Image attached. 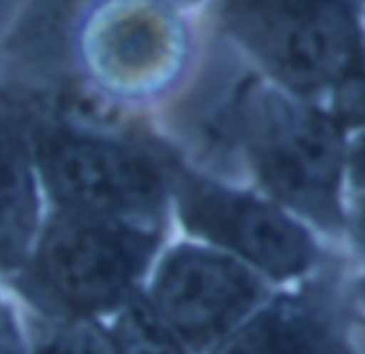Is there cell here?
<instances>
[{"instance_id":"obj_5","label":"cell","mask_w":365,"mask_h":354,"mask_svg":"<svg viewBox=\"0 0 365 354\" xmlns=\"http://www.w3.org/2000/svg\"><path fill=\"white\" fill-rule=\"evenodd\" d=\"M173 190L186 229L222 246L267 278H299L319 261L312 235L278 205L173 167Z\"/></svg>"},{"instance_id":"obj_16","label":"cell","mask_w":365,"mask_h":354,"mask_svg":"<svg viewBox=\"0 0 365 354\" xmlns=\"http://www.w3.org/2000/svg\"><path fill=\"white\" fill-rule=\"evenodd\" d=\"M357 293H359V297L364 299L365 303V278H361V280L357 282Z\"/></svg>"},{"instance_id":"obj_3","label":"cell","mask_w":365,"mask_h":354,"mask_svg":"<svg viewBox=\"0 0 365 354\" xmlns=\"http://www.w3.org/2000/svg\"><path fill=\"white\" fill-rule=\"evenodd\" d=\"M158 244V229L120 220L64 214L38 246V293L71 316L109 312L128 301Z\"/></svg>"},{"instance_id":"obj_15","label":"cell","mask_w":365,"mask_h":354,"mask_svg":"<svg viewBox=\"0 0 365 354\" xmlns=\"http://www.w3.org/2000/svg\"><path fill=\"white\" fill-rule=\"evenodd\" d=\"M21 353V348H19V344L15 342V338L11 335V333H4L2 338H0V354H19Z\"/></svg>"},{"instance_id":"obj_4","label":"cell","mask_w":365,"mask_h":354,"mask_svg":"<svg viewBox=\"0 0 365 354\" xmlns=\"http://www.w3.org/2000/svg\"><path fill=\"white\" fill-rule=\"evenodd\" d=\"M38 167L68 214L158 229L165 179L141 154L88 135L51 132L38 141Z\"/></svg>"},{"instance_id":"obj_2","label":"cell","mask_w":365,"mask_h":354,"mask_svg":"<svg viewBox=\"0 0 365 354\" xmlns=\"http://www.w3.org/2000/svg\"><path fill=\"white\" fill-rule=\"evenodd\" d=\"M222 24L287 94L310 103L336 88L365 38L355 2H231Z\"/></svg>"},{"instance_id":"obj_11","label":"cell","mask_w":365,"mask_h":354,"mask_svg":"<svg viewBox=\"0 0 365 354\" xmlns=\"http://www.w3.org/2000/svg\"><path fill=\"white\" fill-rule=\"evenodd\" d=\"M19 354H113L109 342H103L96 331L77 325H45L32 335L28 350Z\"/></svg>"},{"instance_id":"obj_14","label":"cell","mask_w":365,"mask_h":354,"mask_svg":"<svg viewBox=\"0 0 365 354\" xmlns=\"http://www.w3.org/2000/svg\"><path fill=\"white\" fill-rule=\"evenodd\" d=\"M346 229L351 231L357 250L365 256V197L355 201L351 216H346Z\"/></svg>"},{"instance_id":"obj_10","label":"cell","mask_w":365,"mask_h":354,"mask_svg":"<svg viewBox=\"0 0 365 354\" xmlns=\"http://www.w3.org/2000/svg\"><path fill=\"white\" fill-rule=\"evenodd\" d=\"M113 354H188L148 301L133 299L109 333Z\"/></svg>"},{"instance_id":"obj_1","label":"cell","mask_w":365,"mask_h":354,"mask_svg":"<svg viewBox=\"0 0 365 354\" xmlns=\"http://www.w3.org/2000/svg\"><path fill=\"white\" fill-rule=\"evenodd\" d=\"M227 128L278 203L327 233L346 229L340 201L346 130L329 111L252 77L237 88Z\"/></svg>"},{"instance_id":"obj_6","label":"cell","mask_w":365,"mask_h":354,"mask_svg":"<svg viewBox=\"0 0 365 354\" xmlns=\"http://www.w3.org/2000/svg\"><path fill=\"white\" fill-rule=\"evenodd\" d=\"M267 303V288L240 261L214 250L180 246L160 265L152 308L190 350L205 353L227 340Z\"/></svg>"},{"instance_id":"obj_8","label":"cell","mask_w":365,"mask_h":354,"mask_svg":"<svg viewBox=\"0 0 365 354\" xmlns=\"http://www.w3.org/2000/svg\"><path fill=\"white\" fill-rule=\"evenodd\" d=\"M212 354H365L353 344L351 318L327 280L269 299Z\"/></svg>"},{"instance_id":"obj_13","label":"cell","mask_w":365,"mask_h":354,"mask_svg":"<svg viewBox=\"0 0 365 354\" xmlns=\"http://www.w3.org/2000/svg\"><path fill=\"white\" fill-rule=\"evenodd\" d=\"M346 171L351 186L365 197V132L346 147Z\"/></svg>"},{"instance_id":"obj_9","label":"cell","mask_w":365,"mask_h":354,"mask_svg":"<svg viewBox=\"0 0 365 354\" xmlns=\"http://www.w3.org/2000/svg\"><path fill=\"white\" fill-rule=\"evenodd\" d=\"M36 222V194L26 150L0 120V265L13 267L26 254Z\"/></svg>"},{"instance_id":"obj_12","label":"cell","mask_w":365,"mask_h":354,"mask_svg":"<svg viewBox=\"0 0 365 354\" xmlns=\"http://www.w3.org/2000/svg\"><path fill=\"white\" fill-rule=\"evenodd\" d=\"M334 103H331V115L336 122L349 130V128H364L365 126V38L351 60L349 68L336 83Z\"/></svg>"},{"instance_id":"obj_7","label":"cell","mask_w":365,"mask_h":354,"mask_svg":"<svg viewBox=\"0 0 365 354\" xmlns=\"http://www.w3.org/2000/svg\"><path fill=\"white\" fill-rule=\"evenodd\" d=\"M180 21L160 9H124L88 28L83 53L94 75L124 92H148L169 83L184 62Z\"/></svg>"}]
</instances>
